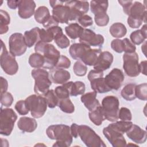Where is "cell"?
<instances>
[{
    "label": "cell",
    "instance_id": "cell-1",
    "mask_svg": "<svg viewBox=\"0 0 147 147\" xmlns=\"http://www.w3.org/2000/svg\"><path fill=\"white\" fill-rule=\"evenodd\" d=\"M46 134L50 139L56 141L53 146L67 147L72 142L73 137L71 133L70 127L66 125H51L47 129Z\"/></svg>",
    "mask_w": 147,
    "mask_h": 147
},
{
    "label": "cell",
    "instance_id": "cell-2",
    "mask_svg": "<svg viewBox=\"0 0 147 147\" xmlns=\"http://www.w3.org/2000/svg\"><path fill=\"white\" fill-rule=\"evenodd\" d=\"M36 53L42 55L44 59V68L52 69L54 68L60 57V52L52 44L41 41L37 42L34 47Z\"/></svg>",
    "mask_w": 147,
    "mask_h": 147
},
{
    "label": "cell",
    "instance_id": "cell-3",
    "mask_svg": "<svg viewBox=\"0 0 147 147\" xmlns=\"http://www.w3.org/2000/svg\"><path fill=\"white\" fill-rule=\"evenodd\" d=\"M31 74L34 79V91L38 95L42 96L52 84L49 73L44 69L36 68L32 71Z\"/></svg>",
    "mask_w": 147,
    "mask_h": 147
},
{
    "label": "cell",
    "instance_id": "cell-4",
    "mask_svg": "<svg viewBox=\"0 0 147 147\" xmlns=\"http://www.w3.org/2000/svg\"><path fill=\"white\" fill-rule=\"evenodd\" d=\"M127 22L131 28H138L142 23H146V7L140 2L135 1L133 3L128 14Z\"/></svg>",
    "mask_w": 147,
    "mask_h": 147
},
{
    "label": "cell",
    "instance_id": "cell-5",
    "mask_svg": "<svg viewBox=\"0 0 147 147\" xmlns=\"http://www.w3.org/2000/svg\"><path fill=\"white\" fill-rule=\"evenodd\" d=\"M25 102L31 115L34 118L42 117L46 112L48 105L43 96L33 94L26 98Z\"/></svg>",
    "mask_w": 147,
    "mask_h": 147
},
{
    "label": "cell",
    "instance_id": "cell-6",
    "mask_svg": "<svg viewBox=\"0 0 147 147\" xmlns=\"http://www.w3.org/2000/svg\"><path fill=\"white\" fill-rule=\"evenodd\" d=\"M78 134L83 142L88 147H106V145L99 135L90 126H78Z\"/></svg>",
    "mask_w": 147,
    "mask_h": 147
},
{
    "label": "cell",
    "instance_id": "cell-7",
    "mask_svg": "<svg viewBox=\"0 0 147 147\" xmlns=\"http://www.w3.org/2000/svg\"><path fill=\"white\" fill-rule=\"evenodd\" d=\"M119 102L117 97L113 95L105 96L102 101V109L105 119L115 122L118 119Z\"/></svg>",
    "mask_w": 147,
    "mask_h": 147
},
{
    "label": "cell",
    "instance_id": "cell-8",
    "mask_svg": "<svg viewBox=\"0 0 147 147\" xmlns=\"http://www.w3.org/2000/svg\"><path fill=\"white\" fill-rule=\"evenodd\" d=\"M17 115L10 108L2 109L0 111V134L8 136L11 133Z\"/></svg>",
    "mask_w": 147,
    "mask_h": 147
},
{
    "label": "cell",
    "instance_id": "cell-9",
    "mask_svg": "<svg viewBox=\"0 0 147 147\" xmlns=\"http://www.w3.org/2000/svg\"><path fill=\"white\" fill-rule=\"evenodd\" d=\"M1 66L6 74L9 75H15L18 70V64L16 60L15 56L8 52L3 41L1 40Z\"/></svg>",
    "mask_w": 147,
    "mask_h": 147
},
{
    "label": "cell",
    "instance_id": "cell-10",
    "mask_svg": "<svg viewBox=\"0 0 147 147\" xmlns=\"http://www.w3.org/2000/svg\"><path fill=\"white\" fill-rule=\"evenodd\" d=\"M123 68L126 75L130 77L138 76L140 74L138 55L135 52L125 53L123 55Z\"/></svg>",
    "mask_w": 147,
    "mask_h": 147
},
{
    "label": "cell",
    "instance_id": "cell-11",
    "mask_svg": "<svg viewBox=\"0 0 147 147\" xmlns=\"http://www.w3.org/2000/svg\"><path fill=\"white\" fill-rule=\"evenodd\" d=\"M91 88L98 93H106L111 90L107 86L103 78V72L96 69L91 70L87 76Z\"/></svg>",
    "mask_w": 147,
    "mask_h": 147
},
{
    "label": "cell",
    "instance_id": "cell-12",
    "mask_svg": "<svg viewBox=\"0 0 147 147\" xmlns=\"http://www.w3.org/2000/svg\"><path fill=\"white\" fill-rule=\"evenodd\" d=\"M9 47L10 52L15 56H20L24 54L28 47L24 36L21 33H14L10 36Z\"/></svg>",
    "mask_w": 147,
    "mask_h": 147
},
{
    "label": "cell",
    "instance_id": "cell-13",
    "mask_svg": "<svg viewBox=\"0 0 147 147\" xmlns=\"http://www.w3.org/2000/svg\"><path fill=\"white\" fill-rule=\"evenodd\" d=\"M104 37L100 34H96L93 30L89 29H84V30L79 37L80 43L90 47H102L104 43Z\"/></svg>",
    "mask_w": 147,
    "mask_h": 147
},
{
    "label": "cell",
    "instance_id": "cell-14",
    "mask_svg": "<svg viewBox=\"0 0 147 147\" xmlns=\"http://www.w3.org/2000/svg\"><path fill=\"white\" fill-rule=\"evenodd\" d=\"M65 4L68 6L71 10V20L76 21L82 15L88 11L89 3L88 1H68Z\"/></svg>",
    "mask_w": 147,
    "mask_h": 147
},
{
    "label": "cell",
    "instance_id": "cell-15",
    "mask_svg": "<svg viewBox=\"0 0 147 147\" xmlns=\"http://www.w3.org/2000/svg\"><path fill=\"white\" fill-rule=\"evenodd\" d=\"M104 78L105 83L111 90H118L124 81L125 76L122 70L115 68H113Z\"/></svg>",
    "mask_w": 147,
    "mask_h": 147
},
{
    "label": "cell",
    "instance_id": "cell-16",
    "mask_svg": "<svg viewBox=\"0 0 147 147\" xmlns=\"http://www.w3.org/2000/svg\"><path fill=\"white\" fill-rule=\"evenodd\" d=\"M103 133L113 147L126 146V141L123 134L115 130L109 126L103 128Z\"/></svg>",
    "mask_w": 147,
    "mask_h": 147
},
{
    "label": "cell",
    "instance_id": "cell-17",
    "mask_svg": "<svg viewBox=\"0 0 147 147\" xmlns=\"http://www.w3.org/2000/svg\"><path fill=\"white\" fill-rule=\"evenodd\" d=\"M64 3L55 6L52 9V16L61 24H69L71 20V10L68 6Z\"/></svg>",
    "mask_w": 147,
    "mask_h": 147
},
{
    "label": "cell",
    "instance_id": "cell-18",
    "mask_svg": "<svg viewBox=\"0 0 147 147\" xmlns=\"http://www.w3.org/2000/svg\"><path fill=\"white\" fill-rule=\"evenodd\" d=\"M113 59V55L110 52H101L99 55L95 64L93 65L94 69L103 72L109 69L111 65Z\"/></svg>",
    "mask_w": 147,
    "mask_h": 147
},
{
    "label": "cell",
    "instance_id": "cell-19",
    "mask_svg": "<svg viewBox=\"0 0 147 147\" xmlns=\"http://www.w3.org/2000/svg\"><path fill=\"white\" fill-rule=\"evenodd\" d=\"M36 6L34 1L20 0L18 6V16L23 19L29 18L34 14Z\"/></svg>",
    "mask_w": 147,
    "mask_h": 147
},
{
    "label": "cell",
    "instance_id": "cell-20",
    "mask_svg": "<svg viewBox=\"0 0 147 147\" xmlns=\"http://www.w3.org/2000/svg\"><path fill=\"white\" fill-rule=\"evenodd\" d=\"M126 133L127 137L136 144H143L146 140L147 133L146 130L137 125L133 123Z\"/></svg>",
    "mask_w": 147,
    "mask_h": 147
},
{
    "label": "cell",
    "instance_id": "cell-21",
    "mask_svg": "<svg viewBox=\"0 0 147 147\" xmlns=\"http://www.w3.org/2000/svg\"><path fill=\"white\" fill-rule=\"evenodd\" d=\"M49 76L51 81L55 84H63L67 82L70 78V73L64 69L54 68L50 71Z\"/></svg>",
    "mask_w": 147,
    "mask_h": 147
},
{
    "label": "cell",
    "instance_id": "cell-22",
    "mask_svg": "<svg viewBox=\"0 0 147 147\" xmlns=\"http://www.w3.org/2000/svg\"><path fill=\"white\" fill-rule=\"evenodd\" d=\"M96 95L97 92L94 91L82 94L80 98L82 102L89 111H92L100 106L99 100L96 99Z\"/></svg>",
    "mask_w": 147,
    "mask_h": 147
},
{
    "label": "cell",
    "instance_id": "cell-23",
    "mask_svg": "<svg viewBox=\"0 0 147 147\" xmlns=\"http://www.w3.org/2000/svg\"><path fill=\"white\" fill-rule=\"evenodd\" d=\"M17 126L23 132L31 133L34 131L37 128V123L34 118L28 117H22L18 120Z\"/></svg>",
    "mask_w": 147,
    "mask_h": 147
},
{
    "label": "cell",
    "instance_id": "cell-24",
    "mask_svg": "<svg viewBox=\"0 0 147 147\" xmlns=\"http://www.w3.org/2000/svg\"><path fill=\"white\" fill-rule=\"evenodd\" d=\"M90 48V46L80 42L74 43L70 46L69 49V53L71 57L73 59L79 61L86 51Z\"/></svg>",
    "mask_w": 147,
    "mask_h": 147
},
{
    "label": "cell",
    "instance_id": "cell-25",
    "mask_svg": "<svg viewBox=\"0 0 147 147\" xmlns=\"http://www.w3.org/2000/svg\"><path fill=\"white\" fill-rule=\"evenodd\" d=\"M40 29L38 27H35L30 30H26L24 33V39L28 47L30 48L40 41Z\"/></svg>",
    "mask_w": 147,
    "mask_h": 147
},
{
    "label": "cell",
    "instance_id": "cell-26",
    "mask_svg": "<svg viewBox=\"0 0 147 147\" xmlns=\"http://www.w3.org/2000/svg\"><path fill=\"white\" fill-rule=\"evenodd\" d=\"M101 51L102 49L100 48L92 49L90 48L86 51V52L82 57L80 60L85 65L89 66L94 65L98 59L99 55L102 52Z\"/></svg>",
    "mask_w": 147,
    "mask_h": 147
},
{
    "label": "cell",
    "instance_id": "cell-27",
    "mask_svg": "<svg viewBox=\"0 0 147 147\" xmlns=\"http://www.w3.org/2000/svg\"><path fill=\"white\" fill-rule=\"evenodd\" d=\"M147 37L146 25L144 24L141 29H138L131 32L130 38L131 42L136 45H140L145 41Z\"/></svg>",
    "mask_w": 147,
    "mask_h": 147
},
{
    "label": "cell",
    "instance_id": "cell-28",
    "mask_svg": "<svg viewBox=\"0 0 147 147\" xmlns=\"http://www.w3.org/2000/svg\"><path fill=\"white\" fill-rule=\"evenodd\" d=\"M108 6L107 1H91L90 2L91 11L94 16L106 13Z\"/></svg>",
    "mask_w": 147,
    "mask_h": 147
},
{
    "label": "cell",
    "instance_id": "cell-29",
    "mask_svg": "<svg viewBox=\"0 0 147 147\" xmlns=\"http://www.w3.org/2000/svg\"><path fill=\"white\" fill-rule=\"evenodd\" d=\"M84 30V28L78 23H71L65 28L66 34L71 39L79 38Z\"/></svg>",
    "mask_w": 147,
    "mask_h": 147
},
{
    "label": "cell",
    "instance_id": "cell-30",
    "mask_svg": "<svg viewBox=\"0 0 147 147\" xmlns=\"http://www.w3.org/2000/svg\"><path fill=\"white\" fill-rule=\"evenodd\" d=\"M73 82H67L62 86H57L55 89V92L59 100L69 98L70 96V90Z\"/></svg>",
    "mask_w": 147,
    "mask_h": 147
},
{
    "label": "cell",
    "instance_id": "cell-31",
    "mask_svg": "<svg viewBox=\"0 0 147 147\" xmlns=\"http://www.w3.org/2000/svg\"><path fill=\"white\" fill-rule=\"evenodd\" d=\"M88 117L90 121L96 126H100L102 122L105 120L101 106L97 107L92 111H89Z\"/></svg>",
    "mask_w": 147,
    "mask_h": 147
},
{
    "label": "cell",
    "instance_id": "cell-32",
    "mask_svg": "<svg viewBox=\"0 0 147 147\" xmlns=\"http://www.w3.org/2000/svg\"><path fill=\"white\" fill-rule=\"evenodd\" d=\"M34 17L35 20L38 23L43 25L49 18L51 15L48 7L44 6H41L38 7L35 11Z\"/></svg>",
    "mask_w": 147,
    "mask_h": 147
},
{
    "label": "cell",
    "instance_id": "cell-33",
    "mask_svg": "<svg viewBox=\"0 0 147 147\" xmlns=\"http://www.w3.org/2000/svg\"><path fill=\"white\" fill-rule=\"evenodd\" d=\"M109 32L113 37L118 38H122L126 35L127 29L122 23L115 22L111 25Z\"/></svg>",
    "mask_w": 147,
    "mask_h": 147
},
{
    "label": "cell",
    "instance_id": "cell-34",
    "mask_svg": "<svg viewBox=\"0 0 147 147\" xmlns=\"http://www.w3.org/2000/svg\"><path fill=\"white\" fill-rule=\"evenodd\" d=\"M136 84L134 83H129L126 84L122 90L121 95L122 97L128 101L134 100L136 97L135 88Z\"/></svg>",
    "mask_w": 147,
    "mask_h": 147
},
{
    "label": "cell",
    "instance_id": "cell-35",
    "mask_svg": "<svg viewBox=\"0 0 147 147\" xmlns=\"http://www.w3.org/2000/svg\"><path fill=\"white\" fill-rule=\"evenodd\" d=\"M132 125L133 122L131 121L121 120L119 121H117V122L114 123H110L108 125V126L123 134L130 128Z\"/></svg>",
    "mask_w": 147,
    "mask_h": 147
},
{
    "label": "cell",
    "instance_id": "cell-36",
    "mask_svg": "<svg viewBox=\"0 0 147 147\" xmlns=\"http://www.w3.org/2000/svg\"><path fill=\"white\" fill-rule=\"evenodd\" d=\"M10 18L8 13L5 10H0V34L6 33L9 30L8 25L10 24Z\"/></svg>",
    "mask_w": 147,
    "mask_h": 147
},
{
    "label": "cell",
    "instance_id": "cell-37",
    "mask_svg": "<svg viewBox=\"0 0 147 147\" xmlns=\"http://www.w3.org/2000/svg\"><path fill=\"white\" fill-rule=\"evenodd\" d=\"M28 62L30 67L35 68H40L44 66V59L42 55L35 52L30 55Z\"/></svg>",
    "mask_w": 147,
    "mask_h": 147
},
{
    "label": "cell",
    "instance_id": "cell-38",
    "mask_svg": "<svg viewBox=\"0 0 147 147\" xmlns=\"http://www.w3.org/2000/svg\"><path fill=\"white\" fill-rule=\"evenodd\" d=\"M42 96L45 99L47 105L49 108L53 109L58 106L59 99L53 90H49Z\"/></svg>",
    "mask_w": 147,
    "mask_h": 147
},
{
    "label": "cell",
    "instance_id": "cell-39",
    "mask_svg": "<svg viewBox=\"0 0 147 147\" xmlns=\"http://www.w3.org/2000/svg\"><path fill=\"white\" fill-rule=\"evenodd\" d=\"M58 106L63 112L65 113L71 114L74 113L75 111L74 105L69 98L59 100Z\"/></svg>",
    "mask_w": 147,
    "mask_h": 147
},
{
    "label": "cell",
    "instance_id": "cell-40",
    "mask_svg": "<svg viewBox=\"0 0 147 147\" xmlns=\"http://www.w3.org/2000/svg\"><path fill=\"white\" fill-rule=\"evenodd\" d=\"M86 90L85 84L83 82L76 81L72 83L70 90V95L76 96L79 95H82Z\"/></svg>",
    "mask_w": 147,
    "mask_h": 147
},
{
    "label": "cell",
    "instance_id": "cell-41",
    "mask_svg": "<svg viewBox=\"0 0 147 147\" xmlns=\"http://www.w3.org/2000/svg\"><path fill=\"white\" fill-rule=\"evenodd\" d=\"M136 97L142 100H147V83L136 85L135 88Z\"/></svg>",
    "mask_w": 147,
    "mask_h": 147
},
{
    "label": "cell",
    "instance_id": "cell-42",
    "mask_svg": "<svg viewBox=\"0 0 147 147\" xmlns=\"http://www.w3.org/2000/svg\"><path fill=\"white\" fill-rule=\"evenodd\" d=\"M73 71L76 76H84L87 73V67L83 62L78 60L74 63Z\"/></svg>",
    "mask_w": 147,
    "mask_h": 147
},
{
    "label": "cell",
    "instance_id": "cell-43",
    "mask_svg": "<svg viewBox=\"0 0 147 147\" xmlns=\"http://www.w3.org/2000/svg\"><path fill=\"white\" fill-rule=\"evenodd\" d=\"M40 41L46 43L50 42L54 40L53 33L49 29H41L40 32Z\"/></svg>",
    "mask_w": 147,
    "mask_h": 147
},
{
    "label": "cell",
    "instance_id": "cell-44",
    "mask_svg": "<svg viewBox=\"0 0 147 147\" xmlns=\"http://www.w3.org/2000/svg\"><path fill=\"white\" fill-rule=\"evenodd\" d=\"M94 20L96 24L99 26H106L109 22V17L107 13L95 15Z\"/></svg>",
    "mask_w": 147,
    "mask_h": 147
},
{
    "label": "cell",
    "instance_id": "cell-45",
    "mask_svg": "<svg viewBox=\"0 0 147 147\" xmlns=\"http://www.w3.org/2000/svg\"><path fill=\"white\" fill-rule=\"evenodd\" d=\"M118 118L122 121H130L132 119L130 110L125 107H121L118 111Z\"/></svg>",
    "mask_w": 147,
    "mask_h": 147
},
{
    "label": "cell",
    "instance_id": "cell-46",
    "mask_svg": "<svg viewBox=\"0 0 147 147\" xmlns=\"http://www.w3.org/2000/svg\"><path fill=\"white\" fill-rule=\"evenodd\" d=\"M14 100L13 97L11 93L6 92L1 94V103L2 106L8 107H10Z\"/></svg>",
    "mask_w": 147,
    "mask_h": 147
},
{
    "label": "cell",
    "instance_id": "cell-47",
    "mask_svg": "<svg viewBox=\"0 0 147 147\" xmlns=\"http://www.w3.org/2000/svg\"><path fill=\"white\" fill-rule=\"evenodd\" d=\"M54 41L56 45L61 49L67 48L70 44V41L69 40L68 37L64 34L57 37L56 39L54 40Z\"/></svg>",
    "mask_w": 147,
    "mask_h": 147
},
{
    "label": "cell",
    "instance_id": "cell-48",
    "mask_svg": "<svg viewBox=\"0 0 147 147\" xmlns=\"http://www.w3.org/2000/svg\"><path fill=\"white\" fill-rule=\"evenodd\" d=\"M15 109L17 113L21 115H26L28 114L29 110L28 109L25 100H20L15 105Z\"/></svg>",
    "mask_w": 147,
    "mask_h": 147
},
{
    "label": "cell",
    "instance_id": "cell-49",
    "mask_svg": "<svg viewBox=\"0 0 147 147\" xmlns=\"http://www.w3.org/2000/svg\"><path fill=\"white\" fill-rule=\"evenodd\" d=\"M71 63L70 60L67 56L64 55H61L55 68H63V69L68 68L71 66Z\"/></svg>",
    "mask_w": 147,
    "mask_h": 147
},
{
    "label": "cell",
    "instance_id": "cell-50",
    "mask_svg": "<svg viewBox=\"0 0 147 147\" xmlns=\"http://www.w3.org/2000/svg\"><path fill=\"white\" fill-rule=\"evenodd\" d=\"M123 43V52L125 53H133L136 52V47L135 45L130 41L127 38H125L122 40Z\"/></svg>",
    "mask_w": 147,
    "mask_h": 147
},
{
    "label": "cell",
    "instance_id": "cell-51",
    "mask_svg": "<svg viewBox=\"0 0 147 147\" xmlns=\"http://www.w3.org/2000/svg\"><path fill=\"white\" fill-rule=\"evenodd\" d=\"M78 22L82 26V27L86 28L90 26L93 24V20L91 17L87 14H83L81 16L78 20Z\"/></svg>",
    "mask_w": 147,
    "mask_h": 147
},
{
    "label": "cell",
    "instance_id": "cell-52",
    "mask_svg": "<svg viewBox=\"0 0 147 147\" xmlns=\"http://www.w3.org/2000/svg\"><path fill=\"white\" fill-rule=\"evenodd\" d=\"M111 48L117 53H121L123 52V43L122 40L114 39L111 42Z\"/></svg>",
    "mask_w": 147,
    "mask_h": 147
},
{
    "label": "cell",
    "instance_id": "cell-53",
    "mask_svg": "<svg viewBox=\"0 0 147 147\" xmlns=\"http://www.w3.org/2000/svg\"><path fill=\"white\" fill-rule=\"evenodd\" d=\"M119 3L122 6V7H123V12L128 16L129 13V10L130 9L133 4V1H118Z\"/></svg>",
    "mask_w": 147,
    "mask_h": 147
},
{
    "label": "cell",
    "instance_id": "cell-54",
    "mask_svg": "<svg viewBox=\"0 0 147 147\" xmlns=\"http://www.w3.org/2000/svg\"><path fill=\"white\" fill-rule=\"evenodd\" d=\"M59 22L53 16H51L47 20V21L44 23L42 25L46 29H48L51 27L53 26H59Z\"/></svg>",
    "mask_w": 147,
    "mask_h": 147
},
{
    "label": "cell",
    "instance_id": "cell-55",
    "mask_svg": "<svg viewBox=\"0 0 147 147\" xmlns=\"http://www.w3.org/2000/svg\"><path fill=\"white\" fill-rule=\"evenodd\" d=\"M1 94L6 92L8 88V83L6 79L1 77Z\"/></svg>",
    "mask_w": 147,
    "mask_h": 147
},
{
    "label": "cell",
    "instance_id": "cell-56",
    "mask_svg": "<svg viewBox=\"0 0 147 147\" xmlns=\"http://www.w3.org/2000/svg\"><path fill=\"white\" fill-rule=\"evenodd\" d=\"M78 125H77L76 123H72L70 127V129H71V133L72 136V137L75 138H78V137L79 136L78 134Z\"/></svg>",
    "mask_w": 147,
    "mask_h": 147
},
{
    "label": "cell",
    "instance_id": "cell-57",
    "mask_svg": "<svg viewBox=\"0 0 147 147\" xmlns=\"http://www.w3.org/2000/svg\"><path fill=\"white\" fill-rule=\"evenodd\" d=\"M20 2V0L18 1H7V6L9 8L11 9H16L17 7H18V5Z\"/></svg>",
    "mask_w": 147,
    "mask_h": 147
},
{
    "label": "cell",
    "instance_id": "cell-58",
    "mask_svg": "<svg viewBox=\"0 0 147 147\" xmlns=\"http://www.w3.org/2000/svg\"><path fill=\"white\" fill-rule=\"evenodd\" d=\"M140 72L143 74L145 75H146V61H141L140 64Z\"/></svg>",
    "mask_w": 147,
    "mask_h": 147
},
{
    "label": "cell",
    "instance_id": "cell-59",
    "mask_svg": "<svg viewBox=\"0 0 147 147\" xmlns=\"http://www.w3.org/2000/svg\"><path fill=\"white\" fill-rule=\"evenodd\" d=\"M64 1H49V3H50V5L53 8L55 6L58 5H60V4H61L63 3H64Z\"/></svg>",
    "mask_w": 147,
    "mask_h": 147
}]
</instances>
